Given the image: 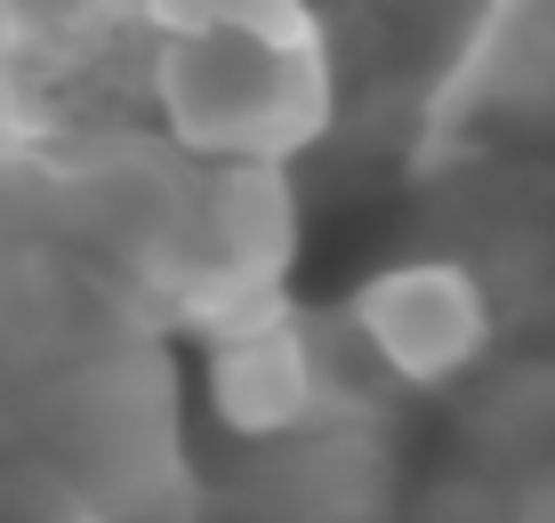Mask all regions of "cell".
<instances>
[{
	"label": "cell",
	"mask_w": 555,
	"mask_h": 523,
	"mask_svg": "<svg viewBox=\"0 0 555 523\" xmlns=\"http://www.w3.org/2000/svg\"><path fill=\"white\" fill-rule=\"evenodd\" d=\"M153 97H162L169 129L209 162H282L322 129L331 73H322V41L162 33Z\"/></svg>",
	"instance_id": "1"
},
{
	"label": "cell",
	"mask_w": 555,
	"mask_h": 523,
	"mask_svg": "<svg viewBox=\"0 0 555 523\" xmlns=\"http://www.w3.org/2000/svg\"><path fill=\"white\" fill-rule=\"evenodd\" d=\"M354 331L395 379L435 386L483 355L491 306H483V282L467 266L411 258V266H387V275H371L354 290Z\"/></svg>",
	"instance_id": "2"
},
{
	"label": "cell",
	"mask_w": 555,
	"mask_h": 523,
	"mask_svg": "<svg viewBox=\"0 0 555 523\" xmlns=\"http://www.w3.org/2000/svg\"><path fill=\"white\" fill-rule=\"evenodd\" d=\"M209 411L234 435H291L306 411H314V362H306V339L291 322H250V331H225L209 346Z\"/></svg>",
	"instance_id": "3"
},
{
	"label": "cell",
	"mask_w": 555,
	"mask_h": 523,
	"mask_svg": "<svg viewBox=\"0 0 555 523\" xmlns=\"http://www.w3.org/2000/svg\"><path fill=\"white\" fill-rule=\"evenodd\" d=\"M153 33H274V41H314L306 0H138Z\"/></svg>",
	"instance_id": "4"
}]
</instances>
